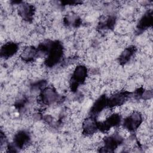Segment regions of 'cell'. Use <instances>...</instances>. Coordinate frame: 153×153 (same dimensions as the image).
<instances>
[{
    "label": "cell",
    "mask_w": 153,
    "mask_h": 153,
    "mask_svg": "<svg viewBox=\"0 0 153 153\" xmlns=\"http://www.w3.org/2000/svg\"><path fill=\"white\" fill-rule=\"evenodd\" d=\"M63 53V50L61 45L59 44L56 43L54 44V46L51 48L49 53V55L46 63L47 65L52 66L57 63L60 59Z\"/></svg>",
    "instance_id": "1"
},
{
    "label": "cell",
    "mask_w": 153,
    "mask_h": 153,
    "mask_svg": "<svg viewBox=\"0 0 153 153\" xmlns=\"http://www.w3.org/2000/svg\"><path fill=\"white\" fill-rule=\"evenodd\" d=\"M141 121V115L137 112H134L125 120L124 126L129 130H134L139 126Z\"/></svg>",
    "instance_id": "2"
},
{
    "label": "cell",
    "mask_w": 153,
    "mask_h": 153,
    "mask_svg": "<svg viewBox=\"0 0 153 153\" xmlns=\"http://www.w3.org/2000/svg\"><path fill=\"white\" fill-rule=\"evenodd\" d=\"M87 75V69L82 66H79L76 67L75 70L74 71V74H73V77H72V80L73 82L72 84V86L73 87L74 85L78 86V84L79 83L82 82L85 78L86 77Z\"/></svg>",
    "instance_id": "3"
},
{
    "label": "cell",
    "mask_w": 153,
    "mask_h": 153,
    "mask_svg": "<svg viewBox=\"0 0 153 153\" xmlns=\"http://www.w3.org/2000/svg\"><path fill=\"white\" fill-rule=\"evenodd\" d=\"M57 97V94L54 90L47 88L44 90L42 94V100L45 104L53 103Z\"/></svg>",
    "instance_id": "4"
},
{
    "label": "cell",
    "mask_w": 153,
    "mask_h": 153,
    "mask_svg": "<svg viewBox=\"0 0 153 153\" xmlns=\"http://www.w3.org/2000/svg\"><path fill=\"white\" fill-rule=\"evenodd\" d=\"M17 46L14 43L9 42L4 45L1 48V56L4 57H10L13 56L17 50Z\"/></svg>",
    "instance_id": "5"
},
{
    "label": "cell",
    "mask_w": 153,
    "mask_h": 153,
    "mask_svg": "<svg viewBox=\"0 0 153 153\" xmlns=\"http://www.w3.org/2000/svg\"><path fill=\"white\" fill-rule=\"evenodd\" d=\"M97 126L96 125V121H94L93 119L89 118L85 120L83 124L84 132L85 133V134H93L95 131Z\"/></svg>",
    "instance_id": "6"
},
{
    "label": "cell",
    "mask_w": 153,
    "mask_h": 153,
    "mask_svg": "<svg viewBox=\"0 0 153 153\" xmlns=\"http://www.w3.org/2000/svg\"><path fill=\"white\" fill-rule=\"evenodd\" d=\"M29 137L25 132H20L15 137L16 145L19 148L23 147L29 141Z\"/></svg>",
    "instance_id": "7"
},
{
    "label": "cell",
    "mask_w": 153,
    "mask_h": 153,
    "mask_svg": "<svg viewBox=\"0 0 153 153\" xmlns=\"http://www.w3.org/2000/svg\"><path fill=\"white\" fill-rule=\"evenodd\" d=\"M33 7L29 5H25L21 6L20 7L19 13L25 19H29L32 16V14L33 13Z\"/></svg>",
    "instance_id": "8"
},
{
    "label": "cell",
    "mask_w": 153,
    "mask_h": 153,
    "mask_svg": "<svg viewBox=\"0 0 153 153\" xmlns=\"http://www.w3.org/2000/svg\"><path fill=\"white\" fill-rule=\"evenodd\" d=\"M134 52V47H131L130 48H126L121 54L120 56V61L123 63H126L127 61L130 60L131 57L133 56Z\"/></svg>",
    "instance_id": "9"
}]
</instances>
